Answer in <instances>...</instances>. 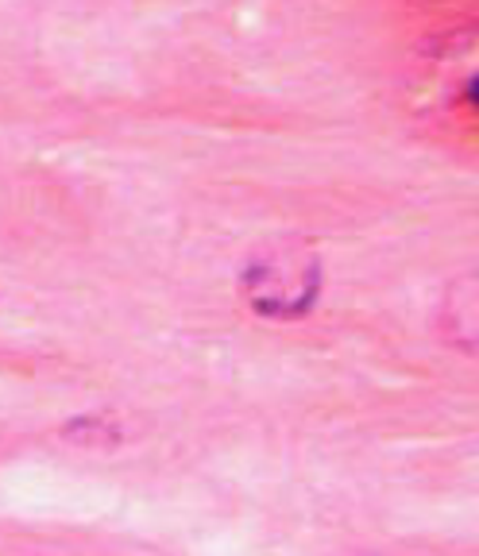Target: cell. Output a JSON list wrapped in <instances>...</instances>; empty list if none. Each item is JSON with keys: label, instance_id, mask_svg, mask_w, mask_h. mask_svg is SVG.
Masks as SVG:
<instances>
[{"label": "cell", "instance_id": "1", "mask_svg": "<svg viewBox=\"0 0 479 556\" xmlns=\"http://www.w3.org/2000/svg\"><path fill=\"white\" fill-rule=\"evenodd\" d=\"M314 287L317 270H298V263H290L287 255L267 260L260 267V275L248 278V290H252L260 313H302V305L314 298Z\"/></svg>", "mask_w": 479, "mask_h": 556}]
</instances>
